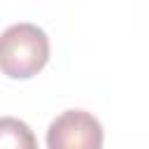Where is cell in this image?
<instances>
[{"label":"cell","mask_w":149,"mask_h":149,"mask_svg":"<svg viewBox=\"0 0 149 149\" xmlns=\"http://www.w3.org/2000/svg\"><path fill=\"white\" fill-rule=\"evenodd\" d=\"M0 149H37L35 133L16 116H0Z\"/></svg>","instance_id":"3"},{"label":"cell","mask_w":149,"mask_h":149,"mask_svg":"<svg viewBox=\"0 0 149 149\" xmlns=\"http://www.w3.org/2000/svg\"><path fill=\"white\" fill-rule=\"evenodd\" d=\"M49 61V37L35 23H14L0 35V70L12 79L35 77Z\"/></svg>","instance_id":"1"},{"label":"cell","mask_w":149,"mask_h":149,"mask_svg":"<svg viewBox=\"0 0 149 149\" xmlns=\"http://www.w3.org/2000/svg\"><path fill=\"white\" fill-rule=\"evenodd\" d=\"M102 126L84 109L58 114L47 128V149H102Z\"/></svg>","instance_id":"2"}]
</instances>
